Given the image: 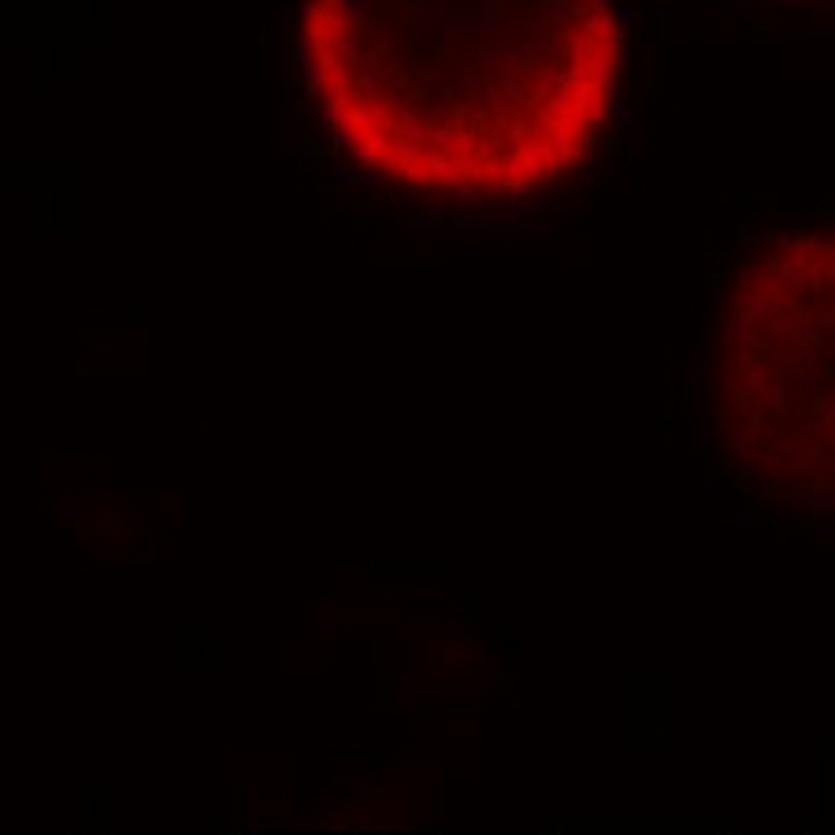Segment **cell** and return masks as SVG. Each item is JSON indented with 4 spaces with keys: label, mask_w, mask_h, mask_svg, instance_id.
Masks as SVG:
<instances>
[{
    "label": "cell",
    "mask_w": 835,
    "mask_h": 835,
    "mask_svg": "<svg viewBox=\"0 0 835 835\" xmlns=\"http://www.w3.org/2000/svg\"><path fill=\"white\" fill-rule=\"evenodd\" d=\"M301 153H305L308 160H320L323 153H331V149H323V145L316 141V134H312V130H305V134H301Z\"/></svg>",
    "instance_id": "cell-1"
},
{
    "label": "cell",
    "mask_w": 835,
    "mask_h": 835,
    "mask_svg": "<svg viewBox=\"0 0 835 835\" xmlns=\"http://www.w3.org/2000/svg\"><path fill=\"white\" fill-rule=\"evenodd\" d=\"M413 620H442V609H413Z\"/></svg>",
    "instance_id": "cell-5"
},
{
    "label": "cell",
    "mask_w": 835,
    "mask_h": 835,
    "mask_svg": "<svg viewBox=\"0 0 835 835\" xmlns=\"http://www.w3.org/2000/svg\"><path fill=\"white\" fill-rule=\"evenodd\" d=\"M446 4H476V0H446Z\"/></svg>",
    "instance_id": "cell-11"
},
{
    "label": "cell",
    "mask_w": 835,
    "mask_h": 835,
    "mask_svg": "<svg viewBox=\"0 0 835 835\" xmlns=\"http://www.w3.org/2000/svg\"><path fill=\"white\" fill-rule=\"evenodd\" d=\"M368 212H371V204H368V201H360V204L349 212L353 227H360V231H368V227H371V216H368Z\"/></svg>",
    "instance_id": "cell-3"
},
{
    "label": "cell",
    "mask_w": 835,
    "mask_h": 835,
    "mask_svg": "<svg viewBox=\"0 0 835 835\" xmlns=\"http://www.w3.org/2000/svg\"><path fill=\"white\" fill-rule=\"evenodd\" d=\"M486 4H490V8H494V11H505V8H509V4H513V0H486Z\"/></svg>",
    "instance_id": "cell-9"
},
{
    "label": "cell",
    "mask_w": 835,
    "mask_h": 835,
    "mask_svg": "<svg viewBox=\"0 0 835 835\" xmlns=\"http://www.w3.org/2000/svg\"><path fill=\"white\" fill-rule=\"evenodd\" d=\"M453 56H457V53H453L449 45H438V48H435V63H446V60H453Z\"/></svg>",
    "instance_id": "cell-6"
},
{
    "label": "cell",
    "mask_w": 835,
    "mask_h": 835,
    "mask_svg": "<svg viewBox=\"0 0 835 835\" xmlns=\"http://www.w3.org/2000/svg\"><path fill=\"white\" fill-rule=\"evenodd\" d=\"M301 111H305V108H301V101H298V97H293V104H290V119L298 123V119H301Z\"/></svg>",
    "instance_id": "cell-8"
},
{
    "label": "cell",
    "mask_w": 835,
    "mask_h": 835,
    "mask_svg": "<svg viewBox=\"0 0 835 835\" xmlns=\"http://www.w3.org/2000/svg\"><path fill=\"white\" fill-rule=\"evenodd\" d=\"M446 676H449V680H453V676H471V668H468V665H449Z\"/></svg>",
    "instance_id": "cell-7"
},
{
    "label": "cell",
    "mask_w": 835,
    "mask_h": 835,
    "mask_svg": "<svg viewBox=\"0 0 835 835\" xmlns=\"http://www.w3.org/2000/svg\"><path fill=\"white\" fill-rule=\"evenodd\" d=\"M293 4H298V8H305V4H308V0H293Z\"/></svg>",
    "instance_id": "cell-12"
},
{
    "label": "cell",
    "mask_w": 835,
    "mask_h": 835,
    "mask_svg": "<svg viewBox=\"0 0 835 835\" xmlns=\"http://www.w3.org/2000/svg\"><path fill=\"white\" fill-rule=\"evenodd\" d=\"M427 97H435V86L431 82H420V86L413 89V101H427Z\"/></svg>",
    "instance_id": "cell-4"
},
{
    "label": "cell",
    "mask_w": 835,
    "mask_h": 835,
    "mask_svg": "<svg viewBox=\"0 0 835 835\" xmlns=\"http://www.w3.org/2000/svg\"><path fill=\"white\" fill-rule=\"evenodd\" d=\"M364 4H371V0H349V8H364Z\"/></svg>",
    "instance_id": "cell-10"
},
{
    "label": "cell",
    "mask_w": 835,
    "mask_h": 835,
    "mask_svg": "<svg viewBox=\"0 0 835 835\" xmlns=\"http://www.w3.org/2000/svg\"><path fill=\"white\" fill-rule=\"evenodd\" d=\"M260 75L268 78V48H271V34H268V23H260Z\"/></svg>",
    "instance_id": "cell-2"
}]
</instances>
